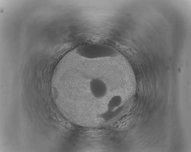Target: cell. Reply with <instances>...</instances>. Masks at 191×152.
Instances as JSON below:
<instances>
[{
    "label": "cell",
    "mask_w": 191,
    "mask_h": 152,
    "mask_svg": "<svg viewBox=\"0 0 191 152\" xmlns=\"http://www.w3.org/2000/svg\"><path fill=\"white\" fill-rule=\"evenodd\" d=\"M79 55L89 59L112 56L116 53L113 48L104 45L90 44L79 46L76 49Z\"/></svg>",
    "instance_id": "6da1fadb"
},
{
    "label": "cell",
    "mask_w": 191,
    "mask_h": 152,
    "mask_svg": "<svg viewBox=\"0 0 191 152\" xmlns=\"http://www.w3.org/2000/svg\"><path fill=\"white\" fill-rule=\"evenodd\" d=\"M89 90L92 95L97 99L103 98L107 94L108 90L105 83L98 78H94L90 81Z\"/></svg>",
    "instance_id": "7a4b0ae2"
}]
</instances>
